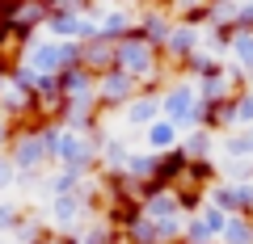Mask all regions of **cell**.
<instances>
[{
    "instance_id": "9",
    "label": "cell",
    "mask_w": 253,
    "mask_h": 244,
    "mask_svg": "<svg viewBox=\"0 0 253 244\" xmlns=\"http://www.w3.org/2000/svg\"><path fill=\"white\" fill-rule=\"evenodd\" d=\"M131 152H135V147H131V139H126V135H106L97 173H101V177H118V173L126 169V156H131Z\"/></svg>"
},
{
    "instance_id": "23",
    "label": "cell",
    "mask_w": 253,
    "mask_h": 244,
    "mask_svg": "<svg viewBox=\"0 0 253 244\" xmlns=\"http://www.w3.org/2000/svg\"><path fill=\"white\" fill-rule=\"evenodd\" d=\"M13 131H17V127H13L9 118H0V152H9V139H13Z\"/></svg>"
},
{
    "instance_id": "1",
    "label": "cell",
    "mask_w": 253,
    "mask_h": 244,
    "mask_svg": "<svg viewBox=\"0 0 253 244\" xmlns=\"http://www.w3.org/2000/svg\"><path fill=\"white\" fill-rule=\"evenodd\" d=\"M17 169V185H30L34 190L38 181L51 173V152H46V139H42V122H26V127L13 131L9 139V152H4Z\"/></svg>"
},
{
    "instance_id": "8",
    "label": "cell",
    "mask_w": 253,
    "mask_h": 244,
    "mask_svg": "<svg viewBox=\"0 0 253 244\" xmlns=\"http://www.w3.org/2000/svg\"><path fill=\"white\" fill-rule=\"evenodd\" d=\"M181 135H186V131L173 127L169 118H156L152 127L144 131V152H152V156H169V152H177V147H181Z\"/></svg>"
},
{
    "instance_id": "25",
    "label": "cell",
    "mask_w": 253,
    "mask_h": 244,
    "mask_svg": "<svg viewBox=\"0 0 253 244\" xmlns=\"http://www.w3.org/2000/svg\"><path fill=\"white\" fill-rule=\"evenodd\" d=\"M249 139H253V127H249Z\"/></svg>"
},
{
    "instance_id": "3",
    "label": "cell",
    "mask_w": 253,
    "mask_h": 244,
    "mask_svg": "<svg viewBox=\"0 0 253 244\" xmlns=\"http://www.w3.org/2000/svg\"><path fill=\"white\" fill-rule=\"evenodd\" d=\"M135 97H139V80H131L126 72L110 68V72L97 76V109L101 114H123Z\"/></svg>"
},
{
    "instance_id": "20",
    "label": "cell",
    "mask_w": 253,
    "mask_h": 244,
    "mask_svg": "<svg viewBox=\"0 0 253 244\" xmlns=\"http://www.w3.org/2000/svg\"><path fill=\"white\" fill-rule=\"evenodd\" d=\"M253 127V89L236 93V131H249Z\"/></svg>"
},
{
    "instance_id": "13",
    "label": "cell",
    "mask_w": 253,
    "mask_h": 244,
    "mask_svg": "<svg viewBox=\"0 0 253 244\" xmlns=\"http://www.w3.org/2000/svg\"><path fill=\"white\" fill-rule=\"evenodd\" d=\"M228 68H236L241 76H253V30L232 34V46H228Z\"/></svg>"
},
{
    "instance_id": "12",
    "label": "cell",
    "mask_w": 253,
    "mask_h": 244,
    "mask_svg": "<svg viewBox=\"0 0 253 244\" xmlns=\"http://www.w3.org/2000/svg\"><path fill=\"white\" fill-rule=\"evenodd\" d=\"M181 156H186L190 164H199V160H215V135L211 131H186L181 135Z\"/></svg>"
},
{
    "instance_id": "4",
    "label": "cell",
    "mask_w": 253,
    "mask_h": 244,
    "mask_svg": "<svg viewBox=\"0 0 253 244\" xmlns=\"http://www.w3.org/2000/svg\"><path fill=\"white\" fill-rule=\"evenodd\" d=\"M89 17L97 21V34L110 42L139 30V9H126V4H89Z\"/></svg>"
},
{
    "instance_id": "24",
    "label": "cell",
    "mask_w": 253,
    "mask_h": 244,
    "mask_svg": "<svg viewBox=\"0 0 253 244\" xmlns=\"http://www.w3.org/2000/svg\"><path fill=\"white\" fill-rule=\"evenodd\" d=\"M249 89H253V76H249Z\"/></svg>"
},
{
    "instance_id": "6",
    "label": "cell",
    "mask_w": 253,
    "mask_h": 244,
    "mask_svg": "<svg viewBox=\"0 0 253 244\" xmlns=\"http://www.w3.org/2000/svg\"><path fill=\"white\" fill-rule=\"evenodd\" d=\"M118 118H123L126 131H139V135H144L156 118H161V93H139V97L131 101V105H126Z\"/></svg>"
},
{
    "instance_id": "22",
    "label": "cell",
    "mask_w": 253,
    "mask_h": 244,
    "mask_svg": "<svg viewBox=\"0 0 253 244\" xmlns=\"http://www.w3.org/2000/svg\"><path fill=\"white\" fill-rule=\"evenodd\" d=\"M17 169H13V160H9V156H4V152H0V194H9L13 190V185H17Z\"/></svg>"
},
{
    "instance_id": "18",
    "label": "cell",
    "mask_w": 253,
    "mask_h": 244,
    "mask_svg": "<svg viewBox=\"0 0 253 244\" xmlns=\"http://www.w3.org/2000/svg\"><path fill=\"white\" fill-rule=\"evenodd\" d=\"M181 244H215V236L207 232V223H203L199 215H190L186 227H181Z\"/></svg>"
},
{
    "instance_id": "16",
    "label": "cell",
    "mask_w": 253,
    "mask_h": 244,
    "mask_svg": "<svg viewBox=\"0 0 253 244\" xmlns=\"http://www.w3.org/2000/svg\"><path fill=\"white\" fill-rule=\"evenodd\" d=\"M173 9V21L177 26H190V30H207L211 26V4H169Z\"/></svg>"
},
{
    "instance_id": "11",
    "label": "cell",
    "mask_w": 253,
    "mask_h": 244,
    "mask_svg": "<svg viewBox=\"0 0 253 244\" xmlns=\"http://www.w3.org/2000/svg\"><path fill=\"white\" fill-rule=\"evenodd\" d=\"M219 160H253V139L249 131H232V135L215 139V164Z\"/></svg>"
},
{
    "instance_id": "7",
    "label": "cell",
    "mask_w": 253,
    "mask_h": 244,
    "mask_svg": "<svg viewBox=\"0 0 253 244\" xmlns=\"http://www.w3.org/2000/svg\"><path fill=\"white\" fill-rule=\"evenodd\" d=\"M59 80V101H97V76L84 68H68Z\"/></svg>"
},
{
    "instance_id": "2",
    "label": "cell",
    "mask_w": 253,
    "mask_h": 244,
    "mask_svg": "<svg viewBox=\"0 0 253 244\" xmlns=\"http://www.w3.org/2000/svg\"><path fill=\"white\" fill-rule=\"evenodd\" d=\"M161 118H169L173 127H181V131H199L203 127V101H199L194 80L173 76V80L165 84L161 89Z\"/></svg>"
},
{
    "instance_id": "10",
    "label": "cell",
    "mask_w": 253,
    "mask_h": 244,
    "mask_svg": "<svg viewBox=\"0 0 253 244\" xmlns=\"http://www.w3.org/2000/svg\"><path fill=\"white\" fill-rule=\"evenodd\" d=\"M81 68L84 72H93V76H101V72H110L114 68V42L110 38H89V42H81Z\"/></svg>"
},
{
    "instance_id": "5",
    "label": "cell",
    "mask_w": 253,
    "mask_h": 244,
    "mask_svg": "<svg viewBox=\"0 0 253 244\" xmlns=\"http://www.w3.org/2000/svg\"><path fill=\"white\" fill-rule=\"evenodd\" d=\"M173 26H177V21H173V9H169V4H161V9H156V4L139 9V38H144V42H152L156 51L169 42Z\"/></svg>"
},
{
    "instance_id": "19",
    "label": "cell",
    "mask_w": 253,
    "mask_h": 244,
    "mask_svg": "<svg viewBox=\"0 0 253 244\" xmlns=\"http://www.w3.org/2000/svg\"><path fill=\"white\" fill-rule=\"evenodd\" d=\"M26 219V207L21 202H0V236H13V227Z\"/></svg>"
},
{
    "instance_id": "21",
    "label": "cell",
    "mask_w": 253,
    "mask_h": 244,
    "mask_svg": "<svg viewBox=\"0 0 253 244\" xmlns=\"http://www.w3.org/2000/svg\"><path fill=\"white\" fill-rule=\"evenodd\" d=\"M199 219H203V223H207V232H211V236H215V240H219V232H224V223H228V215H224V210H219V207H211V202H203Z\"/></svg>"
},
{
    "instance_id": "17",
    "label": "cell",
    "mask_w": 253,
    "mask_h": 244,
    "mask_svg": "<svg viewBox=\"0 0 253 244\" xmlns=\"http://www.w3.org/2000/svg\"><path fill=\"white\" fill-rule=\"evenodd\" d=\"M76 240H81V244H123V236H118L106 219H93L84 232H76Z\"/></svg>"
},
{
    "instance_id": "15",
    "label": "cell",
    "mask_w": 253,
    "mask_h": 244,
    "mask_svg": "<svg viewBox=\"0 0 253 244\" xmlns=\"http://www.w3.org/2000/svg\"><path fill=\"white\" fill-rule=\"evenodd\" d=\"M215 244H253V215H228Z\"/></svg>"
},
{
    "instance_id": "14",
    "label": "cell",
    "mask_w": 253,
    "mask_h": 244,
    "mask_svg": "<svg viewBox=\"0 0 253 244\" xmlns=\"http://www.w3.org/2000/svg\"><path fill=\"white\" fill-rule=\"evenodd\" d=\"M46 223L34 215V210H26V219H21L17 227H13V236H9V244H46Z\"/></svg>"
}]
</instances>
